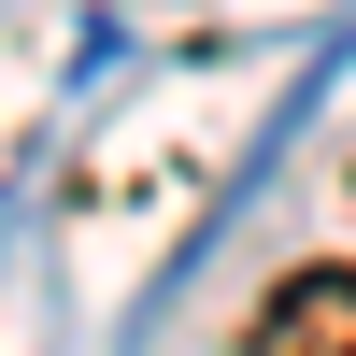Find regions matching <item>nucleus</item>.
<instances>
[{"label": "nucleus", "mask_w": 356, "mask_h": 356, "mask_svg": "<svg viewBox=\"0 0 356 356\" xmlns=\"http://www.w3.org/2000/svg\"><path fill=\"white\" fill-rule=\"evenodd\" d=\"M243 356H356V271H285L243 314Z\"/></svg>", "instance_id": "nucleus-1"}]
</instances>
